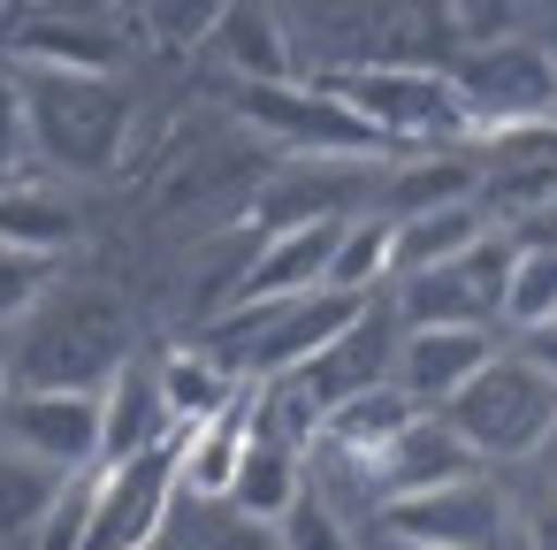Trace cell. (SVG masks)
<instances>
[{
    "label": "cell",
    "instance_id": "15",
    "mask_svg": "<svg viewBox=\"0 0 557 550\" xmlns=\"http://www.w3.org/2000/svg\"><path fill=\"white\" fill-rule=\"evenodd\" d=\"M184 428L169 413V390H161V367L153 359H131L108 398H100V466H131L146 451H169Z\"/></svg>",
    "mask_w": 557,
    "mask_h": 550
},
{
    "label": "cell",
    "instance_id": "25",
    "mask_svg": "<svg viewBox=\"0 0 557 550\" xmlns=\"http://www.w3.org/2000/svg\"><path fill=\"white\" fill-rule=\"evenodd\" d=\"M70 481L77 474H54V466H32L16 451H0V535H32L39 542V527H47V512L62 504Z\"/></svg>",
    "mask_w": 557,
    "mask_h": 550
},
{
    "label": "cell",
    "instance_id": "5",
    "mask_svg": "<svg viewBox=\"0 0 557 550\" xmlns=\"http://www.w3.org/2000/svg\"><path fill=\"white\" fill-rule=\"evenodd\" d=\"M450 85H458V100H466V115H473L481 138L557 123V54H542L534 39L450 54Z\"/></svg>",
    "mask_w": 557,
    "mask_h": 550
},
{
    "label": "cell",
    "instance_id": "32",
    "mask_svg": "<svg viewBox=\"0 0 557 550\" xmlns=\"http://www.w3.org/2000/svg\"><path fill=\"white\" fill-rule=\"evenodd\" d=\"M85 535H92V474H77V481L62 489V504H54L47 527H39V550H85Z\"/></svg>",
    "mask_w": 557,
    "mask_h": 550
},
{
    "label": "cell",
    "instance_id": "13",
    "mask_svg": "<svg viewBox=\"0 0 557 550\" xmlns=\"http://www.w3.org/2000/svg\"><path fill=\"white\" fill-rule=\"evenodd\" d=\"M16 70H70V77H115L123 62V24L85 16V9H24L9 16V39H0Z\"/></svg>",
    "mask_w": 557,
    "mask_h": 550
},
{
    "label": "cell",
    "instance_id": "6",
    "mask_svg": "<svg viewBox=\"0 0 557 550\" xmlns=\"http://www.w3.org/2000/svg\"><path fill=\"white\" fill-rule=\"evenodd\" d=\"M176 504H184V436L169 451H146L131 466L92 474V535H85V550H153L176 527Z\"/></svg>",
    "mask_w": 557,
    "mask_h": 550
},
{
    "label": "cell",
    "instance_id": "7",
    "mask_svg": "<svg viewBox=\"0 0 557 550\" xmlns=\"http://www.w3.org/2000/svg\"><path fill=\"white\" fill-rule=\"evenodd\" d=\"M511 237L496 230L481 253H466V260H450V268H428V276H405L397 291H389V306H397V329H488L496 337V321H504V283H511Z\"/></svg>",
    "mask_w": 557,
    "mask_h": 550
},
{
    "label": "cell",
    "instance_id": "34",
    "mask_svg": "<svg viewBox=\"0 0 557 550\" xmlns=\"http://www.w3.org/2000/svg\"><path fill=\"white\" fill-rule=\"evenodd\" d=\"M527 352H534V359H542V367H549V375H557V329H542V337H534V344H527Z\"/></svg>",
    "mask_w": 557,
    "mask_h": 550
},
{
    "label": "cell",
    "instance_id": "10",
    "mask_svg": "<svg viewBox=\"0 0 557 550\" xmlns=\"http://www.w3.org/2000/svg\"><path fill=\"white\" fill-rule=\"evenodd\" d=\"M382 176L367 161H290L260 199H252V237H283V230H321V222H359L374 215Z\"/></svg>",
    "mask_w": 557,
    "mask_h": 550
},
{
    "label": "cell",
    "instance_id": "14",
    "mask_svg": "<svg viewBox=\"0 0 557 550\" xmlns=\"http://www.w3.org/2000/svg\"><path fill=\"white\" fill-rule=\"evenodd\" d=\"M488 359H496V337H488V329H405L389 382H397L420 413H450L458 390H466Z\"/></svg>",
    "mask_w": 557,
    "mask_h": 550
},
{
    "label": "cell",
    "instance_id": "31",
    "mask_svg": "<svg viewBox=\"0 0 557 550\" xmlns=\"http://www.w3.org/2000/svg\"><path fill=\"white\" fill-rule=\"evenodd\" d=\"M222 16H230V9H214V0H191V9H146L138 24L161 32L169 54H191V47H214V39H222Z\"/></svg>",
    "mask_w": 557,
    "mask_h": 550
},
{
    "label": "cell",
    "instance_id": "16",
    "mask_svg": "<svg viewBox=\"0 0 557 550\" xmlns=\"http://www.w3.org/2000/svg\"><path fill=\"white\" fill-rule=\"evenodd\" d=\"M344 230H351V222H321V230L260 237V245H252V268H245V298H237V306H283V298H313V291H329V268H336Z\"/></svg>",
    "mask_w": 557,
    "mask_h": 550
},
{
    "label": "cell",
    "instance_id": "17",
    "mask_svg": "<svg viewBox=\"0 0 557 550\" xmlns=\"http://www.w3.org/2000/svg\"><path fill=\"white\" fill-rule=\"evenodd\" d=\"M473 199H481V169H473V161H458V154H420V161H389V169H382L374 215H382V222H420V215L473 207Z\"/></svg>",
    "mask_w": 557,
    "mask_h": 550
},
{
    "label": "cell",
    "instance_id": "4",
    "mask_svg": "<svg viewBox=\"0 0 557 550\" xmlns=\"http://www.w3.org/2000/svg\"><path fill=\"white\" fill-rule=\"evenodd\" d=\"M24 100H32V154L47 169L70 176H100L123 161V131H131V100L115 77H70V70H24Z\"/></svg>",
    "mask_w": 557,
    "mask_h": 550
},
{
    "label": "cell",
    "instance_id": "29",
    "mask_svg": "<svg viewBox=\"0 0 557 550\" xmlns=\"http://www.w3.org/2000/svg\"><path fill=\"white\" fill-rule=\"evenodd\" d=\"M54 283H47V260H32V253H9L0 245V344H9L16 329H24V314L47 298Z\"/></svg>",
    "mask_w": 557,
    "mask_h": 550
},
{
    "label": "cell",
    "instance_id": "21",
    "mask_svg": "<svg viewBox=\"0 0 557 550\" xmlns=\"http://www.w3.org/2000/svg\"><path fill=\"white\" fill-rule=\"evenodd\" d=\"M70 237H77V207L47 176H9V184H0V245H9V253L54 260Z\"/></svg>",
    "mask_w": 557,
    "mask_h": 550
},
{
    "label": "cell",
    "instance_id": "36",
    "mask_svg": "<svg viewBox=\"0 0 557 550\" xmlns=\"http://www.w3.org/2000/svg\"><path fill=\"white\" fill-rule=\"evenodd\" d=\"M9 390H16V382H9V359H0V405H9Z\"/></svg>",
    "mask_w": 557,
    "mask_h": 550
},
{
    "label": "cell",
    "instance_id": "35",
    "mask_svg": "<svg viewBox=\"0 0 557 550\" xmlns=\"http://www.w3.org/2000/svg\"><path fill=\"white\" fill-rule=\"evenodd\" d=\"M374 550H420V542H389V535H374Z\"/></svg>",
    "mask_w": 557,
    "mask_h": 550
},
{
    "label": "cell",
    "instance_id": "11",
    "mask_svg": "<svg viewBox=\"0 0 557 550\" xmlns=\"http://www.w3.org/2000/svg\"><path fill=\"white\" fill-rule=\"evenodd\" d=\"M0 451L54 466V474H100V398L9 390V405H0Z\"/></svg>",
    "mask_w": 557,
    "mask_h": 550
},
{
    "label": "cell",
    "instance_id": "28",
    "mask_svg": "<svg viewBox=\"0 0 557 550\" xmlns=\"http://www.w3.org/2000/svg\"><path fill=\"white\" fill-rule=\"evenodd\" d=\"M275 535H283V550H359L351 542V512L336 497H321V489H306Z\"/></svg>",
    "mask_w": 557,
    "mask_h": 550
},
{
    "label": "cell",
    "instance_id": "19",
    "mask_svg": "<svg viewBox=\"0 0 557 550\" xmlns=\"http://www.w3.org/2000/svg\"><path fill=\"white\" fill-rule=\"evenodd\" d=\"M412 420H428V413H420L397 382H382V390L351 398L344 413H329V436H321V451H313V459H336V466H351V474H359V466H374V459H382Z\"/></svg>",
    "mask_w": 557,
    "mask_h": 550
},
{
    "label": "cell",
    "instance_id": "1",
    "mask_svg": "<svg viewBox=\"0 0 557 550\" xmlns=\"http://www.w3.org/2000/svg\"><path fill=\"white\" fill-rule=\"evenodd\" d=\"M16 390H70V398H108V382L131 367V314L92 291V283H54L24 329L0 344Z\"/></svg>",
    "mask_w": 557,
    "mask_h": 550
},
{
    "label": "cell",
    "instance_id": "8",
    "mask_svg": "<svg viewBox=\"0 0 557 550\" xmlns=\"http://www.w3.org/2000/svg\"><path fill=\"white\" fill-rule=\"evenodd\" d=\"M245 123L290 146V161H382L389 146L329 93V85H252Z\"/></svg>",
    "mask_w": 557,
    "mask_h": 550
},
{
    "label": "cell",
    "instance_id": "18",
    "mask_svg": "<svg viewBox=\"0 0 557 550\" xmlns=\"http://www.w3.org/2000/svg\"><path fill=\"white\" fill-rule=\"evenodd\" d=\"M252 436H260V413H252V382H245V398H237L230 413L184 428V497H199V504H230Z\"/></svg>",
    "mask_w": 557,
    "mask_h": 550
},
{
    "label": "cell",
    "instance_id": "30",
    "mask_svg": "<svg viewBox=\"0 0 557 550\" xmlns=\"http://www.w3.org/2000/svg\"><path fill=\"white\" fill-rule=\"evenodd\" d=\"M32 161V100H24V70L0 54V176H16Z\"/></svg>",
    "mask_w": 557,
    "mask_h": 550
},
{
    "label": "cell",
    "instance_id": "3",
    "mask_svg": "<svg viewBox=\"0 0 557 550\" xmlns=\"http://www.w3.org/2000/svg\"><path fill=\"white\" fill-rule=\"evenodd\" d=\"M443 420L466 436V451H473L481 466H496V459H534V451L557 436V375H549L534 352H496V359L458 390V405H450Z\"/></svg>",
    "mask_w": 557,
    "mask_h": 550
},
{
    "label": "cell",
    "instance_id": "24",
    "mask_svg": "<svg viewBox=\"0 0 557 550\" xmlns=\"http://www.w3.org/2000/svg\"><path fill=\"white\" fill-rule=\"evenodd\" d=\"M374 283L397 291V222L382 215H359L336 245V268H329V291H351V298H374Z\"/></svg>",
    "mask_w": 557,
    "mask_h": 550
},
{
    "label": "cell",
    "instance_id": "20",
    "mask_svg": "<svg viewBox=\"0 0 557 550\" xmlns=\"http://www.w3.org/2000/svg\"><path fill=\"white\" fill-rule=\"evenodd\" d=\"M222 62L237 70V85H298V39L283 9H230L222 16Z\"/></svg>",
    "mask_w": 557,
    "mask_h": 550
},
{
    "label": "cell",
    "instance_id": "27",
    "mask_svg": "<svg viewBox=\"0 0 557 550\" xmlns=\"http://www.w3.org/2000/svg\"><path fill=\"white\" fill-rule=\"evenodd\" d=\"M504 329H527V337L557 329V253H534V245H519V253H511V283H504Z\"/></svg>",
    "mask_w": 557,
    "mask_h": 550
},
{
    "label": "cell",
    "instance_id": "9",
    "mask_svg": "<svg viewBox=\"0 0 557 550\" xmlns=\"http://www.w3.org/2000/svg\"><path fill=\"white\" fill-rule=\"evenodd\" d=\"M374 527L389 542H420V550H511L519 542V520L488 474L450 481V489L412 497V504H389V512H374Z\"/></svg>",
    "mask_w": 557,
    "mask_h": 550
},
{
    "label": "cell",
    "instance_id": "26",
    "mask_svg": "<svg viewBox=\"0 0 557 550\" xmlns=\"http://www.w3.org/2000/svg\"><path fill=\"white\" fill-rule=\"evenodd\" d=\"M176 550H283V535L260 527V520H245L237 504H199V497H184V504H176Z\"/></svg>",
    "mask_w": 557,
    "mask_h": 550
},
{
    "label": "cell",
    "instance_id": "12",
    "mask_svg": "<svg viewBox=\"0 0 557 550\" xmlns=\"http://www.w3.org/2000/svg\"><path fill=\"white\" fill-rule=\"evenodd\" d=\"M473 474H481V459L466 451V436H458L443 413H428V420H412L374 466H359V497H367V512H389V504L435 497V489L473 481Z\"/></svg>",
    "mask_w": 557,
    "mask_h": 550
},
{
    "label": "cell",
    "instance_id": "23",
    "mask_svg": "<svg viewBox=\"0 0 557 550\" xmlns=\"http://www.w3.org/2000/svg\"><path fill=\"white\" fill-rule=\"evenodd\" d=\"M161 367V390H169V413H176V428H199V420H214V413H230L237 398H245V382L207 352V344H191V352H169V359H153Z\"/></svg>",
    "mask_w": 557,
    "mask_h": 550
},
{
    "label": "cell",
    "instance_id": "33",
    "mask_svg": "<svg viewBox=\"0 0 557 550\" xmlns=\"http://www.w3.org/2000/svg\"><path fill=\"white\" fill-rule=\"evenodd\" d=\"M519 542H527V550H557V504H542V512H527V527H519Z\"/></svg>",
    "mask_w": 557,
    "mask_h": 550
},
{
    "label": "cell",
    "instance_id": "37",
    "mask_svg": "<svg viewBox=\"0 0 557 550\" xmlns=\"http://www.w3.org/2000/svg\"><path fill=\"white\" fill-rule=\"evenodd\" d=\"M0 184H9V176H0Z\"/></svg>",
    "mask_w": 557,
    "mask_h": 550
},
{
    "label": "cell",
    "instance_id": "22",
    "mask_svg": "<svg viewBox=\"0 0 557 550\" xmlns=\"http://www.w3.org/2000/svg\"><path fill=\"white\" fill-rule=\"evenodd\" d=\"M306 489H313L306 451H290V443H275V436H252V451H245V466H237L230 504H237L245 520H260V527H283V520H290V504H298Z\"/></svg>",
    "mask_w": 557,
    "mask_h": 550
},
{
    "label": "cell",
    "instance_id": "2",
    "mask_svg": "<svg viewBox=\"0 0 557 550\" xmlns=\"http://www.w3.org/2000/svg\"><path fill=\"white\" fill-rule=\"evenodd\" d=\"M329 93L382 138V146H435V154H458L473 146V115L450 85V70H420V62H367V70H344L329 77Z\"/></svg>",
    "mask_w": 557,
    "mask_h": 550
}]
</instances>
